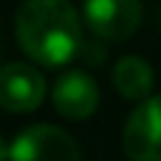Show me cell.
<instances>
[{"label":"cell","instance_id":"cell-7","mask_svg":"<svg viewBox=\"0 0 161 161\" xmlns=\"http://www.w3.org/2000/svg\"><path fill=\"white\" fill-rule=\"evenodd\" d=\"M113 88L122 99L144 102L153 93V68L142 57H122L113 65Z\"/></svg>","mask_w":161,"mask_h":161},{"label":"cell","instance_id":"cell-4","mask_svg":"<svg viewBox=\"0 0 161 161\" xmlns=\"http://www.w3.org/2000/svg\"><path fill=\"white\" fill-rule=\"evenodd\" d=\"M122 144L130 161H161V96L144 99L130 113Z\"/></svg>","mask_w":161,"mask_h":161},{"label":"cell","instance_id":"cell-2","mask_svg":"<svg viewBox=\"0 0 161 161\" xmlns=\"http://www.w3.org/2000/svg\"><path fill=\"white\" fill-rule=\"evenodd\" d=\"M11 161H82V153L62 127L31 125L11 142Z\"/></svg>","mask_w":161,"mask_h":161},{"label":"cell","instance_id":"cell-6","mask_svg":"<svg viewBox=\"0 0 161 161\" xmlns=\"http://www.w3.org/2000/svg\"><path fill=\"white\" fill-rule=\"evenodd\" d=\"M54 108L59 116L71 119V122H82L88 116L96 113L99 108V88H96V79L85 71H65L57 76L54 82Z\"/></svg>","mask_w":161,"mask_h":161},{"label":"cell","instance_id":"cell-5","mask_svg":"<svg viewBox=\"0 0 161 161\" xmlns=\"http://www.w3.org/2000/svg\"><path fill=\"white\" fill-rule=\"evenodd\" d=\"M45 99V76L28 62L0 68V108L8 113H31Z\"/></svg>","mask_w":161,"mask_h":161},{"label":"cell","instance_id":"cell-3","mask_svg":"<svg viewBox=\"0 0 161 161\" xmlns=\"http://www.w3.org/2000/svg\"><path fill=\"white\" fill-rule=\"evenodd\" d=\"M88 28L108 42L133 37L142 25V0H85L82 6Z\"/></svg>","mask_w":161,"mask_h":161},{"label":"cell","instance_id":"cell-1","mask_svg":"<svg viewBox=\"0 0 161 161\" xmlns=\"http://www.w3.org/2000/svg\"><path fill=\"white\" fill-rule=\"evenodd\" d=\"M14 34L23 54L45 68L65 65L85 45L71 0H25L14 17Z\"/></svg>","mask_w":161,"mask_h":161},{"label":"cell","instance_id":"cell-8","mask_svg":"<svg viewBox=\"0 0 161 161\" xmlns=\"http://www.w3.org/2000/svg\"><path fill=\"white\" fill-rule=\"evenodd\" d=\"M0 161H11V147L3 142V136H0Z\"/></svg>","mask_w":161,"mask_h":161}]
</instances>
